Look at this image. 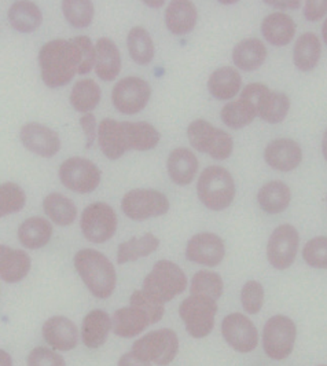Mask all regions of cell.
Segmentation results:
<instances>
[{
  "label": "cell",
  "instance_id": "obj_1",
  "mask_svg": "<svg viewBox=\"0 0 327 366\" xmlns=\"http://www.w3.org/2000/svg\"><path fill=\"white\" fill-rule=\"evenodd\" d=\"M41 79L51 89L71 83L80 66V51L71 40H51L39 53Z\"/></svg>",
  "mask_w": 327,
  "mask_h": 366
},
{
  "label": "cell",
  "instance_id": "obj_2",
  "mask_svg": "<svg viewBox=\"0 0 327 366\" xmlns=\"http://www.w3.org/2000/svg\"><path fill=\"white\" fill-rule=\"evenodd\" d=\"M73 263L84 285L96 299H109L117 284V273L109 257L96 249L86 248L74 255Z\"/></svg>",
  "mask_w": 327,
  "mask_h": 366
},
{
  "label": "cell",
  "instance_id": "obj_3",
  "mask_svg": "<svg viewBox=\"0 0 327 366\" xmlns=\"http://www.w3.org/2000/svg\"><path fill=\"white\" fill-rule=\"evenodd\" d=\"M200 202L211 211H223L236 197V183L231 174L218 165L208 167L197 183Z\"/></svg>",
  "mask_w": 327,
  "mask_h": 366
},
{
  "label": "cell",
  "instance_id": "obj_4",
  "mask_svg": "<svg viewBox=\"0 0 327 366\" xmlns=\"http://www.w3.org/2000/svg\"><path fill=\"white\" fill-rule=\"evenodd\" d=\"M187 290V277L171 260H159L146 275L142 291L160 303H168Z\"/></svg>",
  "mask_w": 327,
  "mask_h": 366
},
{
  "label": "cell",
  "instance_id": "obj_5",
  "mask_svg": "<svg viewBox=\"0 0 327 366\" xmlns=\"http://www.w3.org/2000/svg\"><path fill=\"white\" fill-rule=\"evenodd\" d=\"M131 351L151 365H169L178 357L179 336L169 328L153 330L138 339Z\"/></svg>",
  "mask_w": 327,
  "mask_h": 366
},
{
  "label": "cell",
  "instance_id": "obj_6",
  "mask_svg": "<svg viewBox=\"0 0 327 366\" xmlns=\"http://www.w3.org/2000/svg\"><path fill=\"white\" fill-rule=\"evenodd\" d=\"M216 314L218 302L200 295H190L179 306L183 325L194 339H203L212 333Z\"/></svg>",
  "mask_w": 327,
  "mask_h": 366
},
{
  "label": "cell",
  "instance_id": "obj_7",
  "mask_svg": "<svg viewBox=\"0 0 327 366\" xmlns=\"http://www.w3.org/2000/svg\"><path fill=\"white\" fill-rule=\"evenodd\" d=\"M263 350L273 361L289 358L297 342V325L288 315H273L263 328Z\"/></svg>",
  "mask_w": 327,
  "mask_h": 366
},
{
  "label": "cell",
  "instance_id": "obj_8",
  "mask_svg": "<svg viewBox=\"0 0 327 366\" xmlns=\"http://www.w3.org/2000/svg\"><path fill=\"white\" fill-rule=\"evenodd\" d=\"M187 135L191 147L216 160H226L233 153V138L226 131L213 127L206 120L193 122L187 129Z\"/></svg>",
  "mask_w": 327,
  "mask_h": 366
},
{
  "label": "cell",
  "instance_id": "obj_9",
  "mask_svg": "<svg viewBox=\"0 0 327 366\" xmlns=\"http://www.w3.org/2000/svg\"><path fill=\"white\" fill-rule=\"evenodd\" d=\"M241 98L253 102L257 116L271 124L283 122L291 108V99L288 95L271 92L267 86L260 83H252L246 86L241 94Z\"/></svg>",
  "mask_w": 327,
  "mask_h": 366
},
{
  "label": "cell",
  "instance_id": "obj_10",
  "mask_svg": "<svg viewBox=\"0 0 327 366\" xmlns=\"http://www.w3.org/2000/svg\"><path fill=\"white\" fill-rule=\"evenodd\" d=\"M121 209L129 219L146 220L165 215L169 211V202L161 192L135 189L123 197Z\"/></svg>",
  "mask_w": 327,
  "mask_h": 366
},
{
  "label": "cell",
  "instance_id": "obj_11",
  "mask_svg": "<svg viewBox=\"0 0 327 366\" xmlns=\"http://www.w3.org/2000/svg\"><path fill=\"white\" fill-rule=\"evenodd\" d=\"M83 236L94 244L109 241L117 232V215L106 202L90 204L81 215Z\"/></svg>",
  "mask_w": 327,
  "mask_h": 366
},
{
  "label": "cell",
  "instance_id": "obj_12",
  "mask_svg": "<svg viewBox=\"0 0 327 366\" xmlns=\"http://www.w3.org/2000/svg\"><path fill=\"white\" fill-rule=\"evenodd\" d=\"M61 182L74 193H92L101 183V169L90 160L71 157L59 168Z\"/></svg>",
  "mask_w": 327,
  "mask_h": 366
},
{
  "label": "cell",
  "instance_id": "obj_13",
  "mask_svg": "<svg viewBox=\"0 0 327 366\" xmlns=\"http://www.w3.org/2000/svg\"><path fill=\"white\" fill-rule=\"evenodd\" d=\"M221 336L236 352L249 354L258 346V330L249 317L231 312L221 321Z\"/></svg>",
  "mask_w": 327,
  "mask_h": 366
},
{
  "label": "cell",
  "instance_id": "obj_14",
  "mask_svg": "<svg viewBox=\"0 0 327 366\" xmlns=\"http://www.w3.org/2000/svg\"><path fill=\"white\" fill-rule=\"evenodd\" d=\"M151 89L141 77L121 79L113 89L111 101L114 108L123 114H136L144 110L150 99Z\"/></svg>",
  "mask_w": 327,
  "mask_h": 366
},
{
  "label": "cell",
  "instance_id": "obj_15",
  "mask_svg": "<svg viewBox=\"0 0 327 366\" xmlns=\"http://www.w3.org/2000/svg\"><path fill=\"white\" fill-rule=\"evenodd\" d=\"M300 236L294 226L281 224L273 232L267 245V257L276 270L289 269L297 257Z\"/></svg>",
  "mask_w": 327,
  "mask_h": 366
},
{
  "label": "cell",
  "instance_id": "obj_16",
  "mask_svg": "<svg viewBox=\"0 0 327 366\" xmlns=\"http://www.w3.org/2000/svg\"><path fill=\"white\" fill-rule=\"evenodd\" d=\"M224 257V241L215 233H198L190 238L186 245V257L197 264L216 267Z\"/></svg>",
  "mask_w": 327,
  "mask_h": 366
},
{
  "label": "cell",
  "instance_id": "obj_17",
  "mask_svg": "<svg viewBox=\"0 0 327 366\" xmlns=\"http://www.w3.org/2000/svg\"><path fill=\"white\" fill-rule=\"evenodd\" d=\"M44 342L56 351H72L77 347L80 332L71 318L64 315L50 317L41 327Z\"/></svg>",
  "mask_w": 327,
  "mask_h": 366
},
{
  "label": "cell",
  "instance_id": "obj_18",
  "mask_svg": "<svg viewBox=\"0 0 327 366\" xmlns=\"http://www.w3.org/2000/svg\"><path fill=\"white\" fill-rule=\"evenodd\" d=\"M19 138L29 152L41 157H53L61 149V139L54 129L39 123L25 124L21 129Z\"/></svg>",
  "mask_w": 327,
  "mask_h": 366
},
{
  "label": "cell",
  "instance_id": "obj_19",
  "mask_svg": "<svg viewBox=\"0 0 327 366\" xmlns=\"http://www.w3.org/2000/svg\"><path fill=\"white\" fill-rule=\"evenodd\" d=\"M264 159L267 164L278 171L289 172L301 163L303 152L300 145L293 139H275L266 147Z\"/></svg>",
  "mask_w": 327,
  "mask_h": 366
},
{
  "label": "cell",
  "instance_id": "obj_20",
  "mask_svg": "<svg viewBox=\"0 0 327 366\" xmlns=\"http://www.w3.org/2000/svg\"><path fill=\"white\" fill-rule=\"evenodd\" d=\"M111 330V317L104 310H92L89 312L83 322L80 336L83 345L87 348H101L108 340Z\"/></svg>",
  "mask_w": 327,
  "mask_h": 366
},
{
  "label": "cell",
  "instance_id": "obj_21",
  "mask_svg": "<svg viewBox=\"0 0 327 366\" xmlns=\"http://www.w3.org/2000/svg\"><path fill=\"white\" fill-rule=\"evenodd\" d=\"M31 257L21 249H13L0 244V278L4 282L16 284L29 274Z\"/></svg>",
  "mask_w": 327,
  "mask_h": 366
},
{
  "label": "cell",
  "instance_id": "obj_22",
  "mask_svg": "<svg viewBox=\"0 0 327 366\" xmlns=\"http://www.w3.org/2000/svg\"><path fill=\"white\" fill-rule=\"evenodd\" d=\"M149 325L151 324L145 312L132 306L119 309L111 317L113 333L123 339H132L139 336L149 328Z\"/></svg>",
  "mask_w": 327,
  "mask_h": 366
},
{
  "label": "cell",
  "instance_id": "obj_23",
  "mask_svg": "<svg viewBox=\"0 0 327 366\" xmlns=\"http://www.w3.org/2000/svg\"><path fill=\"white\" fill-rule=\"evenodd\" d=\"M166 167L171 179L176 184L186 186L196 178L198 171V160L191 150L186 147H178L171 152Z\"/></svg>",
  "mask_w": 327,
  "mask_h": 366
},
{
  "label": "cell",
  "instance_id": "obj_24",
  "mask_svg": "<svg viewBox=\"0 0 327 366\" xmlns=\"http://www.w3.org/2000/svg\"><path fill=\"white\" fill-rule=\"evenodd\" d=\"M95 51H96V59H95L96 76L104 81L114 80L121 69V56L117 46L108 37H102L98 40L95 46Z\"/></svg>",
  "mask_w": 327,
  "mask_h": 366
},
{
  "label": "cell",
  "instance_id": "obj_25",
  "mask_svg": "<svg viewBox=\"0 0 327 366\" xmlns=\"http://www.w3.org/2000/svg\"><path fill=\"white\" fill-rule=\"evenodd\" d=\"M197 9L191 1H172L165 13V24L175 35L190 34L197 24Z\"/></svg>",
  "mask_w": 327,
  "mask_h": 366
},
{
  "label": "cell",
  "instance_id": "obj_26",
  "mask_svg": "<svg viewBox=\"0 0 327 366\" xmlns=\"http://www.w3.org/2000/svg\"><path fill=\"white\" fill-rule=\"evenodd\" d=\"M98 142L104 154L110 160H117L127 152L123 126L113 119H104L101 122L98 127Z\"/></svg>",
  "mask_w": 327,
  "mask_h": 366
},
{
  "label": "cell",
  "instance_id": "obj_27",
  "mask_svg": "<svg viewBox=\"0 0 327 366\" xmlns=\"http://www.w3.org/2000/svg\"><path fill=\"white\" fill-rule=\"evenodd\" d=\"M51 237L53 224L40 217L24 220L19 227V242L28 249H39L46 247Z\"/></svg>",
  "mask_w": 327,
  "mask_h": 366
},
{
  "label": "cell",
  "instance_id": "obj_28",
  "mask_svg": "<svg viewBox=\"0 0 327 366\" xmlns=\"http://www.w3.org/2000/svg\"><path fill=\"white\" fill-rule=\"evenodd\" d=\"M291 193L289 186L281 181L266 183L257 194V202L260 208L270 214L276 215L283 212L291 204Z\"/></svg>",
  "mask_w": 327,
  "mask_h": 366
},
{
  "label": "cell",
  "instance_id": "obj_29",
  "mask_svg": "<svg viewBox=\"0 0 327 366\" xmlns=\"http://www.w3.org/2000/svg\"><path fill=\"white\" fill-rule=\"evenodd\" d=\"M124 144L128 150H150L160 142V132L149 123L123 122Z\"/></svg>",
  "mask_w": 327,
  "mask_h": 366
},
{
  "label": "cell",
  "instance_id": "obj_30",
  "mask_svg": "<svg viewBox=\"0 0 327 366\" xmlns=\"http://www.w3.org/2000/svg\"><path fill=\"white\" fill-rule=\"evenodd\" d=\"M261 34L273 46H286L296 34L294 21L285 13H273L261 24Z\"/></svg>",
  "mask_w": 327,
  "mask_h": 366
},
{
  "label": "cell",
  "instance_id": "obj_31",
  "mask_svg": "<svg viewBox=\"0 0 327 366\" xmlns=\"http://www.w3.org/2000/svg\"><path fill=\"white\" fill-rule=\"evenodd\" d=\"M267 58V49L258 39H245L238 43L233 51V59L241 71L251 72L258 69Z\"/></svg>",
  "mask_w": 327,
  "mask_h": 366
},
{
  "label": "cell",
  "instance_id": "obj_32",
  "mask_svg": "<svg viewBox=\"0 0 327 366\" xmlns=\"http://www.w3.org/2000/svg\"><path fill=\"white\" fill-rule=\"evenodd\" d=\"M241 84H242L241 74L231 66L218 68L211 74L208 80L209 92L220 101H228L234 98L241 90Z\"/></svg>",
  "mask_w": 327,
  "mask_h": 366
},
{
  "label": "cell",
  "instance_id": "obj_33",
  "mask_svg": "<svg viewBox=\"0 0 327 366\" xmlns=\"http://www.w3.org/2000/svg\"><path fill=\"white\" fill-rule=\"evenodd\" d=\"M160 247V239L151 233H146L142 237H131L117 248V263L126 264L141 257H147L156 252Z\"/></svg>",
  "mask_w": 327,
  "mask_h": 366
},
{
  "label": "cell",
  "instance_id": "obj_34",
  "mask_svg": "<svg viewBox=\"0 0 327 366\" xmlns=\"http://www.w3.org/2000/svg\"><path fill=\"white\" fill-rule=\"evenodd\" d=\"M321 41L315 34H304L297 39L293 50V62L301 72L312 71L321 58Z\"/></svg>",
  "mask_w": 327,
  "mask_h": 366
},
{
  "label": "cell",
  "instance_id": "obj_35",
  "mask_svg": "<svg viewBox=\"0 0 327 366\" xmlns=\"http://www.w3.org/2000/svg\"><path fill=\"white\" fill-rule=\"evenodd\" d=\"M9 21L16 31L31 34L41 25L43 14L32 1H16L9 10Z\"/></svg>",
  "mask_w": 327,
  "mask_h": 366
},
{
  "label": "cell",
  "instance_id": "obj_36",
  "mask_svg": "<svg viewBox=\"0 0 327 366\" xmlns=\"http://www.w3.org/2000/svg\"><path fill=\"white\" fill-rule=\"evenodd\" d=\"M43 208L46 215L58 226H71L77 218V208L74 202L61 193L49 194L44 199Z\"/></svg>",
  "mask_w": 327,
  "mask_h": 366
},
{
  "label": "cell",
  "instance_id": "obj_37",
  "mask_svg": "<svg viewBox=\"0 0 327 366\" xmlns=\"http://www.w3.org/2000/svg\"><path fill=\"white\" fill-rule=\"evenodd\" d=\"M257 116L253 102L245 98H239L233 102H228L221 109L223 123L233 129H241L249 126Z\"/></svg>",
  "mask_w": 327,
  "mask_h": 366
},
{
  "label": "cell",
  "instance_id": "obj_38",
  "mask_svg": "<svg viewBox=\"0 0 327 366\" xmlns=\"http://www.w3.org/2000/svg\"><path fill=\"white\" fill-rule=\"evenodd\" d=\"M101 101V87L92 79L79 80L71 92V104L80 113H90Z\"/></svg>",
  "mask_w": 327,
  "mask_h": 366
},
{
  "label": "cell",
  "instance_id": "obj_39",
  "mask_svg": "<svg viewBox=\"0 0 327 366\" xmlns=\"http://www.w3.org/2000/svg\"><path fill=\"white\" fill-rule=\"evenodd\" d=\"M127 44L131 58L136 64L147 65L151 62L154 56V43L145 28H132L128 34Z\"/></svg>",
  "mask_w": 327,
  "mask_h": 366
},
{
  "label": "cell",
  "instance_id": "obj_40",
  "mask_svg": "<svg viewBox=\"0 0 327 366\" xmlns=\"http://www.w3.org/2000/svg\"><path fill=\"white\" fill-rule=\"evenodd\" d=\"M223 290H224V284L220 274L215 272H208V270H201L198 273H196L190 285L191 295L206 296L216 302L221 297Z\"/></svg>",
  "mask_w": 327,
  "mask_h": 366
},
{
  "label": "cell",
  "instance_id": "obj_41",
  "mask_svg": "<svg viewBox=\"0 0 327 366\" xmlns=\"http://www.w3.org/2000/svg\"><path fill=\"white\" fill-rule=\"evenodd\" d=\"M26 202L25 192L19 184L6 182L0 184V218L19 212Z\"/></svg>",
  "mask_w": 327,
  "mask_h": 366
},
{
  "label": "cell",
  "instance_id": "obj_42",
  "mask_svg": "<svg viewBox=\"0 0 327 366\" xmlns=\"http://www.w3.org/2000/svg\"><path fill=\"white\" fill-rule=\"evenodd\" d=\"M62 11L65 19L74 28H87L94 19V4L92 1H62Z\"/></svg>",
  "mask_w": 327,
  "mask_h": 366
},
{
  "label": "cell",
  "instance_id": "obj_43",
  "mask_svg": "<svg viewBox=\"0 0 327 366\" xmlns=\"http://www.w3.org/2000/svg\"><path fill=\"white\" fill-rule=\"evenodd\" d=\"M129 306L136 307V309H139V310L145 312L146 315L149 317L151 325L160 322L164 317V314H165V306H164L163 303L157 302L156 299L149 296L142 290L135 291V292L131 295Z\"/></svg>",
  "mask_w": 327,
  "mask_h": 366
},
{
  "label": "cell",
  "instance_id": "obj_44",
  "mask_svg": "<svg viewBox=\"0 0 327 366\" xmlns=\"http://www.w3.org/2000/svg\"><path fill=\"white\" fill-rule=\"evenodd\" d=\"M303 259L313 269H327V237L309 239L303 248Z\"/></svg>",
  "mask_w": 327,
  "mask_h": 366
},
{
  "label": "cell",
  "instance_id": "obj_45",
  "mask_svg": "<svg viewBox=\"0 0 327 366\" xmlns=\"http://www.w3.org/2000/svg\"><path fill=\"white\" fill-rule=\"evenodd\" d=\"M241 305L243 312L258 314L264 305V288L258 281H248L241 290Z\"/></svg>",
  "mask_w": 327,
  "mask_h": 366
},
{
  "label": "cell",
  "instance_id": "obj_46",
  "mask_svg": "<svg viewBox=\"0 0 327 366\" xmlns=\"http://www.w3.org/2000/svg\"><path fill=\"white\" fill-rule=\"evenodd\" d=\"M72 41L80 51V66L77 74H90L92 68H95V59H96V51L92 44L91 39L87 36H76L73 37Z\"/></svg>",
  "mask_w": 327,
  "mask_h": 366
},
{
  "label": "cell",
  "instance_id": "obj_47",
  "mask_svg": "<svg viewBox=\"0 0 327 366\" xmlns=\"http://www.w3.org/2000/svg\"><path fill=\"white\" fill-rule=\"evenodd\" d=\"M26 365L66 366V362H65V358L53 348L36 347L29 352L26 358Z\"/></svg>",
  "mask_w": 327,
  "mask_h": 366
},
{
  "label": "cell",
  "instance_id": "obj_48",
  "mask_svg": "<svg viewBox=\"0 0 327 366\" xmlns=\"http://www.w3.org/2000/svg\"><path fill=\"white\" fill-rule=\"evenodd\" d=\"M80 124H81V129H83L84 135H86V147L90 149L94 145L96 137H98L96 119L92 113H87L80 119Z\"/></svg>",
  "mask_w": 327,
  "mask_h": 366
},
{
  "label": "cell",
  "instance_id": "obj_49",
  "mask_svg": "<svg viewBox=\"0 0 327 366\" xmlns=\"http://www.w3.org/2000/svg\"><path fill=\"white\" fill-rule=\"evenodd\" d=\"M327 13V0L325 1H307L304 16L308 21H318Z\"/></svg>",
  "mask_w": 327,
  "mask_h": 366
},
{
  "label": "cell",
  "instance_id": "obj_50",
  "mask_svg": "<svg viewBox=\"0 0 327 366\" xmlns=\"http://www.w3.org/2000/svg\"><path fill=\"white\" fill-rule=\"evenodd\" d=\"M117 366H153L150 362H147L145 360L139 358L138 355H135L132 351H128L126 354H123L117 362Z\"/></svg>",
  "mask_w": 327,
  "mask_h": 366
},
{
  "label": "cell",
  "instance_id": "obj_51",
  "mask_svg": "<svg viewBox=\"0 0 327 366\" xmlns=\"http://www.w3.org/2000/svg\"><path fill=\"white\" fill-rule=\"evenodd\" d=\"M271 4L273 7H281V9H297L300 7V1H266Z\"/></svg>",
  "mask_w": 327,
  "mask_h": 366
},
{
  "label": "cell",
  "instance_id": "obj_52",
  "mask_svg": "<svg viewBox=\"0 0 327 366\" xmlns=\"http://www.w3.org/2000/svg\"><path fill=\"white\" fill-rule=\"evenodd\" d=\"M0 366H13L11 355L6 350H1V348H0Z\"/></svg>",
  "mask_w": 327,
  "mask_h": 366
},
{
  "label": "cell",
  "instance_id": "obj_53",
  "mask_svg": "<svg viewBox=\"0 0 327 366\" xmlns=\"http://www.w3.org/2000/svg\"><path fill=\"white\" fill-rule=\"evenodd\" d=\"M322 149H323V156H325V159H326L327 162V129L326 132H325V135H323V142H322Z\"/></svg>",
  "mask_w": 327,
  "mask_h": 366
},
{
  "label": "cell",
  "instance_id": "obj_54",
  "mask_svg": "<svg viewBox=\"0 0 327 366\" xmlns=\"http://www.w3.org/2000/svg\"><path fill=\"white\" fill-rule=\"evenodd\" d=\"M147 6H151V7H161L164 1H145Z\"/></svg>",
  "mask_w": 327,
  "mask_h": 366
},
{
  "label": "cell",
  "instance_id": "obj_55",
  "mask_svg": "<svg viewBox=\"0 0 327 366\" xmlns=\"http://www.w3.org/2000/svg\"><path fill=\"white\" fill-rule=\"evenodd\" d=\"M322 35H323L325 43L327 44V19L325 21V24H323V28H322Z\"/></svg>",
  "mask_w": 327,
  "mask_h": 366
},
{
  "label": "cell",
  "instance_id": "obj_56",
  "mask_svg": "<svg viewBox=\"0 0 327 366\" xmlns=\"http://www.w3.org/2000/svg\"><path fill=\"white\" fill-rule=\"evenodd\" d=\"M318 366H326V365H318Z\"/></svg>",
  "mask_w": 327,
  "mask_h": 366
}]
</instances>
